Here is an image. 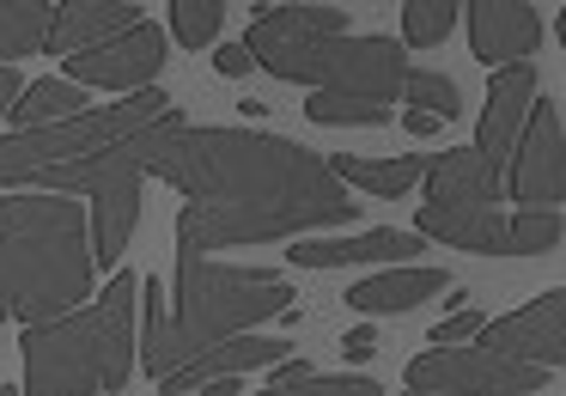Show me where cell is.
Returning a JSON list of instances; mask_svg holds the SVG:
<instances>
[{"label": "cell", "mask_w": 566, "mask_h": 396, "mask_svg": "<svg viewBox=\"0 0 566 396\" xmlns=\"http://www.w3.org/2000/svg\"><path fill=\"white\" fill-rule=\"evenodd\" d=\"M244 55L286 86L335 92V98L396 104L408 55L390 38H354L342 7H256Z\"/></svg>", "instance_id": "cell-4"}, {"label": "cell", "mask_w": 566, "mask_h": 396, "mask_svg": "<svg viewBox=\"0 0 566 396\" xmlns=\"http://www.w3.org/2000/svg\"><path fill=\"white\" fill-rule=\"evenodd\" d=\"M147 171L189 196V208L177 213V257H213L232 244H274L359 220L354 196L335 184L323 153L262 128L171 123Z\"/></svg>", "instance_id": "cell-1"}, {"label": "cell", "mask_w": 566, "mask_h": 396, "mask_svg": "<svg viewBox=\"0 0 566 396\" xmlns=\"http://www.w3.org/2000/svg\"><path fill=\"white\" fill-rule=\"evenodd\" d=\"M305 116H311L317 128H384V123H396L390 104L335 98V92H311V98H305Z\"/></svg>", "instance_id": "cell-23"}, {"label": "cell", "mask_w": 566, "mask_h": 396, "mask_svg": "<svg viewBox=\"0 0 566 396\" xmlns=\"http://www.w3.org/2000/svg\"><path fill=\"white\" fill-rule=\"evenodd\" d=\"M402 396H432V390H402Z\"/></svg>", "instance_id": "cell-34"}, {"label": "cell", "mask_w": 566, "mask_h": 396, "mask_svg": "<svg viewBox=\"0 0 566 396\" xmlns=\"http://www.w3.org/2000/svg\"><path fill=\"white\" fill-rule=\"evenodd\" d=\"M505 196L524 201L530 213H542V208L554 213L566 196V128H560V111L548 98L530 104V123L517 135L512 165H505Z\"/></svg>", "instance_id": "cell-10"}, {"label": "cell", "mask_w": 566, "mask_h": 396, "mask_svg": "<svg viewBox=\"0 0 566 396\" xmlns=\"http://www.w3.org/2000/svg\"><path fill=\"white\" fill-rule=\"evenodd\" d=\"M171 123H184V111H165L153 128H140V135L116 140V147L92 153V159L80 165H55V171H38L25 189H50V196H86V226H92V262H104V269H116L128 250V238H135V220H140V177H147V159L153 147H159V135Z\"/></svg>", "instance_id": "cell-6"}, {"label": "cell", "mask_w": 566, "mask_h": 396, "mask_svg": "<svg viewBox=\"0 0 566 396\" xmlns=\"http://www.w3.org/2000/svg\"><path fill=\"white\" fill-rule=\"evenodd\" d=\"M371 347H378V335H371V330H354V335H347V347H342V354H347V359H366Z\"/></svg>", "instance_id": "cell-32"}, {"label": "cell", "mask_w": 566, "mask_h": 396, "mask_svg": "<svg viewBox=\"0 0 566 396\" xmlns=\"http://www.w3.org/2000/svg\"><path fill=\"white\" fill-rule=\"evenodd\" d=\"M432 293H444L439 269H390V274L359 281L354 293H347V305L366 311V317H402V311H415L420 299H432Z\"/></svg>", "instance_id": "cell-19"}, {"label": "cell", "mask_w": 566, "mask_h": 396, "mask_svg": "<svg viewBox=\"0 0 566 396\" xmlns=\"http://www.w3.org/2000/svg\"><path fill=\"white\" fill-rule=\"evenodd\" d=\"M220 19H226L220 0H171V31L184 50H201V43L220 38Z\"/></svg>", "instance_id": "cell-26"}, {"label": "cell", "mask_w": 566, "mask_h": 396, "mask_svg": "<svg viewBox=\"0 0 566 396\" xmlns=\"http://www.w3.org/2000/svg\"><path fill=\"white\" fill-rule=\"evenodd\" d=\"M420 184H427V208H500V196H505V177L475 147L439 153Z\"/></svg>", "instance_id": "cell-15"}, {"label": "cell", "mask_w": 566, "mask_h": 396, "mask_svg": "<svg viewBox=\"0 0 566 396\" xmlns=\"http://www.w3.org/2000/svg\"><path fill=\"white\" fill-rule=\"evenodd\" d=\"M402 123H408V135H439V128H444L439 116H427V111H408Z\"/></svg>", "instance_id": "cell-33"}, {"label": "cell", "mask_w": 566, "mask_h": 396, "mask_svg": "<svg viewBox=\"0 0 566 396\" xmlns=\"http://www.w3.org/2000/svg\"><path fill=\"white\" fill-rule=\"evenodd\" d=\"M293 305V286L274 269H232L213 257H177V299L159 293V281H140L135 311H140V366L153 378H171L196 354L220 342L250 335L262 317Z\"/></svg>", "instance_id": "cell-2"}, {"label": "cell", "mask_w": 566, "mask_h": 396, "mask_svg": "<svg viewBox=\"0 0 566 396\" xmlns=\"http://www.w3.org/2000/svg\"><path fill=\"white\" fill-rule=\"evenodd\" d=\"M281 359H293V342H286V335H238V342H220V347H208V354H196L189 366H177L171 378H159V390L189 396L208 378H238V372H250V366H281Z\"/></svg>", "instance_id": "cell-16"}, {"label": "cell", "mask_w": 566, "mask_h": 396, "mask_svg": "<svg viewBox=\"0 0 566 396\" xmlns=\"http://www.w3.org/2000/svg\"><path fill=\"white\" fill-rule=\"evenodd\" d=\"M420 238H444L475 257H542L560 244V213H500V208H420Z\"/></svg>", "instance_id": "cell-8"}, {"label": "cell", "mask_w": 566, "mask_h": 396, "mask_svg": "<svg viewBox=\"0 0 566 396\" xmlns=\"http://www.w3.org/2000/svg\"><path fill=\"white\" fill-rule=\"evenodd\" d=\"M140 19H147V13H140L135 0H67V7H55L43 50H50V55L98 50V43L123 38V31H128V25H140Z\"/></svg>", "instance_id": "cell-17"}, {"label": "cell", "mask_w": 566, "mask_h": 396, "mask_svg": "<svg viewBox=\"0 0 566 396\" xmlns=\"http://www.w3.org/2000/svg\"><path fill=\"white\" fill-rule=\"evenodd\" d=\"M0 396H13V390H7V384H0Z\"/></svg>", "instance_id": "cell-35"}, {"label": "cell", "mask_w": 566, "mask_h": 396, "mask_svg": "<svg viewBox=\"0 0 566 396\" xmlns=\"http://www.w3.org/2000/svg\"><path fill=\"white\" fill-rule=\"evenodd\" d=\"M408 390H432V396H536L542 390V366H517V359L481 354V347H439V354H415Z\"/></svg>", "instance_id": "cell-9"}, {"label": "cell", "mask_w": 566, "mask_h": 396, "mask_svg": "<svg viewBox=\"0 0 566 396\" xmlns=\"http://www.w3.org/2000/svg\"><path fill=\"white\" fill-rule=\"evenodd\" d=\"M305 378H317L305 354H298V359H281V366H274V384H305Z\"/></svg>", "instance_id": "cell-30"}, {"label": "cell", "mask_w": 566, "mask_h": 396, "mask_svg": "<svg viewBox=\"0 0 566 396\" xmlns=\"http://www.w3.org/2000/svg\"><path fill=\"white\" fill-rule=\"evenodd\" d=\"M256 396H384L371 378H305V384H269Z\"/></svg>", "instance_id": "cell-27"}, {"label": "cell", "mask_w": 566, "mask_h": 396, "mask_svg": "<svg viewBox=\"0 0 566 396\" xmlns=\"http://www.w3.org/2000/svg\"><path fill=\"white\" fill-rule=\"evenodd\" d=\"M530 104H536V67L530 62L500 67L493 86H488V104H481V128H475V153L500 177H505V165H512V153H517V135H524V123H530Z\"/></svg>", "instance_id": "cell-13"}, {"label": "cell", "mask_w": 566, "mask_h": 396, "mask_svg": "<svg viewBox=\"0 0 566 396\" xmlns=\"http://www.w3.org/2000/svg\"><path fill=\"white\" fill-rule=\"evenodd\" d=\"M481 354H500V359H517V366L554 372L566 359V293L554 286V293L530 299L524 311L488 323V330H481Z\"/></svg>", "instance_id": "cell-12"}, {"label": "cell", "mask_w": 566, "mask_h": 396, "mask_svg": "<svg viewBox=\"0 0 566 396\" xmlns=\"http://www.w3.org/2000/svg\"><path fill=\"white\" fill-rule=\"evenodd\" d=\"M457 13H463V7H451V0H408L402 7V38L415 43V50H432V43L451 38Z\"/></svg>", "instance_id": "cell-25"}, {"label": "cell", "mask_w": 566, "mask_h": 396, "mask_svg": "<svg viewBox=\"0 0 566 396\" xmlns=\"http://www.w3.org/2000/svg\"><path fill=\"white\" fill-rule=\"evenodd\" d=\"M50 0H0V67H13L19 55H38L50 38Z\"/></svg>", "instance_id": "cell-22"}, {"label": "cell", "mask_w": 566, "mask_h": 396, "mask_svg": "<svg viewBox=\"0 0 566 396\" xmlns=\"http://www.w3.org/2000/svg\"><path fill=\"white\" fill-rule=\"evenodd\" d=\"M165 111H171V98H165L159 86H147V92H135V98H123V104H104V111H80V116H67V123L31 128V135H7L0 140V184H31L38 171L80 165V159H92V153H104V147H116V140L153 128Z\"/></svg>", "instance_id": "cell-7"}, {"label": "cell", "mask_w": 566, "mask_h": 396, "mask_svg": "<svg viewBox=\"0 0 566 396\" xmlns=\"http://www.w3.org/2000/svg\"><path fill=\"white\" fill-rule=\"evenodd\" d=\"M469 13V43H475V62L488 67H512L524 55L542 50V13L524 0H475Z\"/></svg>", "instance_id": "cell-14"}, {"label": "cell", "mask_w": 566, "mask_h": 396, "mask_svg": "<svg viewBox=\"0 0 566 396\" xmlns=\"http://www.w3.org/2000/svg\"><path fill=\"white\" fill-rule=\"evenodd\" d=\"M213 67H220V74H250V67H256V62H250V55H244V43H226V50L220 55H213Z\"/></svg>", "instance_id": "cell-29"}, {"label": "cell", "mask_w": 566, "mask_h": 396, "mask_svg": "<svg viewBox=\"0 0 566 396\" xmlns=\"http://www.w3.org/2000/svg\"><path fill=\"white\" fill-rule=\"evenodd\" d=\"M19 92H25V86H19V67H0V116L13 111V98H19Z\"/></svg>", "instance_id": "cell-31"}, {"label": "cell", "mask_w": 566, "mask_h": 396, "mask_svg": "<svg viewBox=\"0 0 566 396\" xmlns=\"http://www.w3.org/2000/svg\"><path fill=\"white\" fill-rule=\"evenodd\" d=\"M135 274H116L104 286V305H86L74 317L31 323L19 335L25 354V396H98L123 390L135 372Z\"/></svg>", "instance_id": "cell-5"}, {"label": "cell", "mask_w": 566, "mask_h": 396, "mask_svg": "<svg viewBox=\"0 0 566 396\" xmlns=\"http://www.w3.org/2000/svg\"><path fill=\"white\" fill-rule=\"evenodd\" d=\"M165 67V31L153 25V19H140V25H128L123 38L98 43V50H80L67 55V80L74 86H104V92H147L153 80H159Z\"/></svg>", "instance_id": "cell-11"}, {"label": "cell", "mask_w": 566, "mask_h": 396, "mask_svg": "<svg viewBox=\"0 0 566 396\" xmlns=\"http://www.w3.org/2000/svg\"><path fill=\"white\" fill-rule=\"evenodd\" d=\"M402 98L415 104V111L439 116V123L463 116V92H457V80L432 74V67H408V74H402Z\"/></svg>", "instance_id": "cell-24"}, {"label": "cell", "mask_w": 566, "mask_h": 396, "mask_svg": "<svg viewBox=\"0 0 566 396\" xmlns=\"http://www.w3.org/2000/svg\"><path fill=\"white\" fill-rule=\"evenodd\" d=\"M432 159H354V153H342V159H329L335 184L342 189H366V196H402V189H415L420 177H427Z\"/></svg>", "instance_id": "cell-21"}, {"label": "cell", "mask_w": 566, "mask_h": 396, "mask_svg": "<svg viewBox=\"0 0 566 396\" xmlns=\"http://www.w3.org/2000/svg\"><path fill=\"white\" fill-rule=\"evenodd\" d=\"M92 226L74 196L19 189L0 201V317L55 323L92 293Z\"/></svg>", "instance_id": "cell-3"}, {"label": "cell", "mask_w": 566, "mask_h": 396, "mask_svg": "<svg viewBox=\"0 0 566 396\" xmlns=\"http://www.w3.org/2000/svg\"><path fill=\"white\" fill-rule=\"evenodd\" d=\"M475 330H481V311H475V305H463V311H451V317H444L439 330H432V347H463Z\"/></svg>", "instance_id": "cell-28"}, {"label": "cell", "mask_w": 566, "mask_h": 396, "mask_svg": "<svg viewBox=\"0 0 566 396\" xmlns=\"http://www.w3.org/2000/svg\"><path fill=\"white\" fill-rule=\"evenodd\" d=\"M80 111H86V86H74V80H38V86H25L13 98L7 123H13V135H31V128L67 123V116H80Z\"/></svg>", "instance_id": "cell-20"}, {"label": "cell", "mask_w": 566, "mask_h": 396, "mask_svg": "<svg viewBox=\"0 0 566 396\" xmlns=\"http://www.w3.org/2000/svg\"><path fill=\"white\" fill-rule=\"evenodd\" d=\"M420 257V232H347V238H298V269H347V262H396Z\"/></svg>", "instance_id": "cell-18"}]
</instances>
